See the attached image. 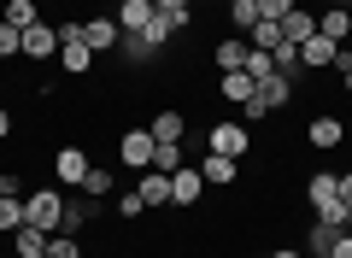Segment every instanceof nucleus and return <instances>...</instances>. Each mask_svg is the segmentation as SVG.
Segmentation results:
<instances>
[{
  "mask_svg": "<svg viewBox=\"0 0 352 258\" xmlns=\"http://www.w3.org/2000/svg\"><path fill=\"white\" fill-rule=\"evenodd\" d=\"M59 217H65V200H59V188H36V194H24V223H36V229L59 235Z\"/></svg>",
  "mask_w": 352,
  "mask_h": 258,
  "instance_id": "nucleus-1",
  "label": "nucleus"
},
{
  "mask_svg": "<svg viewBox=\"0 0 352 258\" xmlns=\"http://www.w3.org/2000/svg\"><path fill=\"white\" fill-rule=\"evenodd\" d=\"M59 65H65L71 76H82L88 65H94V47L82 41V24H65V30H59Z\"/></svg>",
  "mask_w": 352,
  "mask_h": 258,
  "instance_id": "nucleus-2",
  "label": "nucleus"
},
{
  "mask_svg": "<svg viewBox=\"0 0 352 258\" xmlns=\"http://www.w3.org/2000/svg\"><path fill=\"white\" fill-rule=\"evenodd\" d=\"M118 153H124L129 171H153V153H159V141H153V129H129V136L118 141Z\"/></svg>",
  "mask_w": 352,
  "mask_h": 258,
  "instance_id": "nucleus-3",
  "label": "nucleus"
},
{
  "mask_svg": "<svg viewBox=\"0 0 352 258\" xmlns=\"http://www.w3.org/2000/svg\"><path fill=\"white\" fill-rule=\"evenodd\" d=\"M82 41H88L94 53H118L124 30H118V18H88V24H82Z\"/></svg>",
  "mask_w": 352,
  "mask_h": 258,
  "instance_id": "nucleus-4",
  "label": "nucleus"
},
{
  "mask_svg": "<svg viewBox=\"0 0 352 258\" xmlns=\"http://www.w3.org/2000/svg\"><path fill=\"white\" fill-rule=\"evenodd\" d=\"M53 53H59V30L36 18V24L24 30V59H53Z\"/></svg>",
  "mask_w": 352,
  "mask_h": 258,
  "instance_id": "nucleus-5",
  "label": "nucleus"
},
{
  "mask_svg": "<svg viewBox=\"0 0 352 258\" xmlns=\"http://www.w3.org/2000/svg\"><path fill=\"white\" fill-rule=\"evenodd\" d=\"M212 153H223V159H241V153H247V129L223 118V123L212 129Z\"/></svg>",
  "mask_w": 352,
  "mask_h": 258,
  "instance_id": "nucleus-6",
  "label": "nucleus"
},
{
  "mask_svg": "<svg viewBox=\"0 0 352 258\" xmlns=\"http://www.w3.org/2000/svg\"><path fill=\"white\" fill-rule=\"evenodd\" d=\"M200 188H206L200 171H182V164H176V171H170V206H194V200H200Z\"/></svg>",
  "mask_w": 352,
  "mask_h": 258,
  "instance_id": "nucleus-7",
  "label": "nucleus"
},
{
  "mask_svg": "<svg viewBox=\"0 0 352 258\" xmlns=\"http://www.w3.org/2000/svg\"><path fill=\"white\" fill-rule=\"evenodd\" d=\"M135 194H141V206H170V176L164 171H141Z\"/></svg>",
  "mask_w": 352,
  "mask_h": 258,
  "instance_id": "nucleus-8",
  "label": "nucleus"
},
{
  "mask_svg": "<svg viewBox=\"0 0 352 258\" xmlns=\"http://www.w3.org/2000/svg\"><path fill=\"white\" fill-rule=\"evenodd\" d=\"M335 41H329V36H311V41H300V65H305V71H323V65H335Z\"/></svg>",
  "mask_w": 352,
  "mask_h": 258,
  "instance_id": "nucleus-9",
  "label": "nucleus"
},
{
  "mask_svg": "<svg viewBox=\"0 0 352 258\" xmlns=\"http://www.w3.org/2000/svg\"><path fill=\"white\" fill-rule=\"evenodd\" d=\"M305 194H311V206H317V211H323V206H340V171H317Z\"/></svg>",
  "mask_w": 352,
  "mask_h": 258,
  "instance_id": "nucleus-10",
  "label": "nucleus"
},
{
  "mask_svg": "<svg viewBox=\"0 0 352 258\" xmlns=\"http://www.w3.org/2000/svg\"><path fill=\"white\" fill-rule=\"evenodd\" d=\"M305 136H311V147H340V141H346V123L340 118H311Z\"/></svg>",
  "mask_w": 352,
  "mask_h": 258,
  "instance_id": "nucleus-11",
  "label": "nucleus"
},
{
  "mask_svg": "<svg viewBox=\"0 0 352 258\" xmlns=\"http://www.w3.org/2000/svg\"><path fill=\"white\" fill-rule=\"evenodd\" d=\"M317 36H329L335 47H346V36H352V12H346V6H329L323 24H317Z\"/></svg>",
  "mask_w": 352,
  "mask_h": 258,
  "instance_id": "nucleus-12",
  "label": "nucleus"
},
{
  "mask_svg": "<svg viewBox=\"0 0 352 258\" xmlns=\"http://www.w3.org/2000/svg\"><path fill=\"white\" fill-rule=\"evenodd\" d=\"M94 211H100V206H94V194H88V200H65L59 235H76V229H82V223H94Z\"/></svg>",
  "mask_w": 352,
  "mask_h": 258,
  "instance_id": "nucleus-13",
  "label": "nucleus"
},
{
  "mask_svg": "<svg viewBox=\"0 0 352 258\" xmlns=\"http://www.w3.org/2000/svg\"><path fill=\"white\" fill-rule=\"evenodd\" d=\"M12 246H18V258H47V229L24 223V229H12Z\"/></svg>",
  "mask_w": 352,
  "mask_h": 258,
  "instance_id": "nucleus-14",
  "label": "nucleus"
},
{
  "mask_svg": "<svg viewBox=\"0 0 352 258\" xmlns=\"http://www.w3.org/2000/svg\"><path fill=\"white\" fill-rule=\"evenodd\" d=\"M147 129H153V141H159V147H176V141H182V129H188V123H182V111H159V118H153Z\"/></svg>",
  "mask_w": 352,
  "mask_h": 258,
  "instance_id": "nucleus-15",
  "label": "nucleus"
},
{
  "mask_svg": "<svg viewBox=\"0 0 352 258\" xmlns=\"http://www.w3.org/2000/svg\"><path fill=\"white\" fill-rule=\"evenodd\" d=\"M317 36V18L305 12V6H294L288 18H282V41H311Z\"/></svg>",
  "mask_w": 352,
  "mask_h": 258,
  "instance_id": "nucleus-16",
  "label": "nucleus"
},
{
  "mask_svg": "<svg viewBox=\"0 0 352 258\" xmlns=\"http://www.w3.org/2000/svg\"><path fill=\"white\" fill-rule=\"evenodd\" d=\"M53 171H59V182H71V188H82V176H88V159L76 147H65L59 159H53Z\"/></svg>",
  "mask_w": 352,
  "mask_h": 258,
  "instance_id": "nucleus-17",
  "label": "nucleus"
},
{
  "mask_svg": "<svg viewBox=\"0 0 352 258\" xmlns=\"http://www.w3.org/2000/svg\"><path fill=\"white\" fill-rule=\"evenodd\" d=\"M235 164H241V159H223V153H206L200 176H206V182H217V188H229V182H235Z\"/></svg>",
  "mask_w": 352,
  "mask_h": 258,
  "instance_id": "nucleus-18",
  "label": "nucleus"
},
{
  "mask_svg": "<svg viewBox=\"0 0 352 258\" xmlns=\"http://www.w3.org/2000/svg\"><path fill=\"white\" fill-rule=\"evenodd\" d=\"M252 94H258V83H252L247 71H223V100H235V106H247Z\"/></svg>",
  "mask_w": 352,
  "mask_h": 258,
  "instance_id": "nucleus-19",
  "label": "nucleus"
},
{
  "mask_svg": "<svg viewBox=\"0 0 352 258\" xmlns=\"http://www.w3.org/2000/svg\"><path fill=\"white\" fill-rule=\"evenodd\" d=\"M182 24H188V18H170V12H153V24L141 30V36H147L153 47H164V41H170V36H176V30H182Z\"/></svg>",
  "mask_w": 352,
  "mask_h": 258,
  "instance_id": "nucleus-20",
  "label": "nucleus"
},
{
  "mask_svg": "<svg viewBox=\"0 0 352 258\" xmlns=\"http://www.w3.org/2000/svg\"><path fill=\"white\" fill-rule=\"evenodd\" d=\"M288 94H294V76H270V83H258V100H264L270 111L288 106Z\"/></svg>",
  "mask_w": 352,
  "mask_h": 258,
  "instance_id": "nucleus-21",
  "label": "nucleus"
},
{
  "mask_svg": "<svg viewBox=\"0 0 352 258\" xmlns=\"http://www.w3.org/2000/svg\"><path fill=\"white\" fill-rule=\"evenodd\" d=\"M241 71H247L252 83H270V76H282V71H276V59H270V53H264V47H252V53H247V65H241Z\"/></svg>",
  "mask_w": 352,
  "mask_h": 258,
  "instance_id": "nucleus-22",
  "label": "nucleus"
},
{
  "mask_svg": "<svg viewBox=\"0 0 352 258\" xmlns=\"http://www.w3.org/2000/svg\"><path fill=\"white\" fill-rule=\"evenodd\" d=\"M340 235H346V229H335V223H311V252H317V258H329Z\"/></svg>",
  "mask_w": 352,
  "mask_h": 258,
  "instance_id": "nucleus-23",
  "label": "nucleus"
},
{
  "mask_svg": "<svg viewBox=\"0 0 352 258\" xmlns=\"http://www.w3.org/2000/svg\"><path fill=\"white\" fill-rule=\"evenodd\" d=\"M118 53H124L129 65H147V59H153V53H159V47H153L147 36H124V41H118Z\"/></svg>",
  "mask_w": 352,
  "mask_h": 258,
  "instance_id": "nucleus-24",
  "label": "nucleus"
},
{
  "mask_svg": "<svg viewBox=\"0 0 352 258\" xmlns=\"http://www.w3.org/2000/svg\"><path fill=\"white\" fill-rule=\"evenodd\" d=\"M247 36H252V47H264V53H270V47L282 41V24H276V18H258V24H252Z\"/></svg>",
  "mask_w": 352,
  "mask_h": 258,
  "instance_id": "nucleus-25",
  "label": "nucleus"
},
{
  "mask_svg": "<svg viewBox=\"0 0 352 258\" xmlns=\"http://www.w3.org/2000/svg\"><path fill=\"white\" fill-rule=\"evenodd\" d=\"M247 41H223V47H217V71H241V65H247Z\"/></svg>",
  "mask_w": 352,
  "mask_h": 258,
  "instance_id": "nucleus-26",
  "label": "nucleus"
},
{
  "mask_svg": "<svg viewBox=\"0 0 352 258\" xmlns=\"http://www.w3.org/2000/svg\"><path fill=\"white\" fill-rule=\"evenodd\" d=\"M6 24L30 30V24H36V0H6Z\"/></svg>",
  "mask_w": 352,
  "mask_h": 258,
  "instance_id": "nucleus-27",
  "label": "nucleus"
},
{
  "mask_svg": "<svg viewBox=\"0 0 352 258\" xmlns=\"http://www.w3.org/2000/svg\"><path fill=\"white\" fill-rule=\"evenodd\" d=\"M270 59H276L282 76H294V65H300V41H276V47H270Z\"/></svg>",
  "mask_w": 352,
  "mask_h": 258,
  "instance_id": "nucleus-28",
  "label": "nucleus"
},
{
  "mask_svg": "<svg viewBox=\"0 0 352 258\" xmlns=\"http://www.w3.org/2000/svg\"><path fill=\"white\" fill-rule=\"evenodd\" d=\"M18 53H24V30H12L0 18V59H18Z\"/></svg>",
  "mask_w": 352,
  "mask_h": 258,
  "instance_id": "nucleus-29",
  "label": "nucleus"
},
{
  "mask_svg": "<svg viewBox=\"0 0 352 258\" xmlns=\"http://www.w3.org/2000/svg\"><path fill=\"white\" fill-rule=\"evenodd\" d=\"M82 194H112V171H100V164H88V176H82Z\"/></svg>",
  "mask_w": 352,
  "mask_h": 258,
  "instance_id": "nucleus-30",
  "label": "nucleus"
},
{
  "mask_svg": "<svg viewBox=\"0 0 352 258\" xmlns=\"http://www.w3.org/2000/svg\"><path fill=\"white\" fill-rule=\"evenodd\" d=\"M229 18H235V30H252L258 24V0H229Z\"/></svg>",
  "mask_w": 352,
  "mask_h": 258,
  "instance_id": "nucleus-31",
  "label": "nucleus"
},
{
  "mask_svg": "<svg viewBox=\"0 0 352 258\" xmlns=\"http://www.w3.org/2000/svg\"><path fill=\"white\" fill-rule=\"evenodd\" d=\"M47 258H82L76 235H47Z\"/></svg>",
  "mask_w": 352,
  "mask_h": 258,
  "instance_id": "nucleus-32",
  "label": "nucleus"
},
{
  "mask_svg": "<svg viewBox=\"0 0 352 258\" xmlns=\"http://www.w3.org/2000/svg\"><path fill=\"white\" fill-rule=\"evenodd\" d=\"M0 229H24V200H6V194H0Z\"/></svg>",
  "mask_w": 352,
  "mask_h": 258,
  "instance_id": "nucleus-33",
  "label": "nucleus"
},
{
  "mask_svg": "<svg viewBox=\"0 0 352 258\" xmlns=\"http://www.w3.org/2000/svg\"><path fill=\"white\" fill-rule=\"evenodd\" d=\"M176 164H182V141H176V147H159V153H153V171H164V176H170Z\"/></svg>",
  "mask_w": 352,
  "mask_h": 258,
  "instance_id": "nucleus-34",
  "label": "nucleus"
},
{
  "mask_svg": "<svg viewBox=\"0 0 352 258\" xmlns=\"http://www.w3.org/2000/svg\"><path fill=\"white\" fill-rule=\"evenodd\" d=\"M288 12H294V0H258V18H276V24H282Z\"/></svg>",
  "mask_w": 352,
  "mask_h": 258,
  "instance_id": "nucleus-35",
  "label": "nucleus"
},
{
  "mask_svg": "<svg viewBox=\"0 0 352 258\" xmlns=\"http://www.w3.org/2000/svg\"><path fill=\"white\" fill-rule=\"evenodd\" d=\"M118 211H124V217H141V211H147V206H141V194H135V188H129V194L118 200Z\"/></svg>",
  "mask_w": 352,
  "mask_h": 258,
  "instance_id": "nucleus-36",
  "label": "nucleus"
},
{
  "mask_svg": "<svg viewBox=\"0 0 352 258\" xmlns=\"http://www.w3.org/2000/svg\"><path fill=\"white\" fill-rule=\"evenodd\" d=\"M153 12H170V18H188V0H153Z\"/></svg>",
  "mask_w": 352,
  "mask_h": 258,
  "instance_id": "nucleus-37",
  "label": "nucleus"
},
{
  "mask_svg": "<svg viewBox=\"0 0 352 258\" xmlns=\"http://www.w3.org/2000/svg\"><path fill=\"white\" fill-rule=\"evenodd\" d=\"M340 206L352 211V171H340Z\"/></svg>",
  "mask_w": 352,
  "mask_h": 258,
  "instance_id": "nucleus-38",
  "label": "nucleus"
},
{
  "mask_svg": "<svg viewBox=\"0 0 352 258\" xmlns=\"http://www.w3.org/2000/svg\"><path fill=\"white\" fill-rule=\"evenodd\" d=\"M18 188H24L18 176H0V194H6V200H18Z\"/></svg>",
  "mask_w": 352,
  "mask_h": 258,
  "instance_id": "nucleus-39",
  "label": "nucleus"
},
{
  "mask_svg": "<svg viewBox=\"0 0 352 258\" xmlns=\"http://www.w3.org/2000/svg\"><path fill=\"white\" fill-rule=\"evenodd\" d=\"M329 258H352V235H340V241H335V252H329Z\"/></svg>",
  "mask_w": 352,
  "mask_h": 258,
  "instance_id": "nucleus-40",
  "label": "nucleus"
},
{
  "mask_svg": "<svg viewBox=\"0 0 352 258\" xmlns=\"http://www.w3.org/2000/svg\"><path fill=\"white\" fill-rule=\"evenodd\" d=\"M6 136H12V118H6V106H0V141H6Z\"/></svg>",
  "mask_w": 352,
  "mask_h": 258,
  "instance_id": "nucleus-41",
  "label": "nucleus"
},
{
  "mask_svg": "<svg viewBox=\"0 0 352 258\" xmlns=\"http://www.w3.org/2000/svg\"><path fill=\"white\" fill-rule=\"evenodd\" d=\"M270 258H300V252H294V246H282V252H270Z\"/></svg>",
  "mask_w": 352,
  "mask_h": 258,
  "instance_id": "nucleus-42",
  "label": "nucleus"
},
{
  "mask_svg": "<svg viewBox=\"0 0 352 258\" xmlns=\"http://www.w3.org/2000/svg\"><path fill=\"white\" fill-rule=\"evenodd\" d=\"M340 76H346V94H352V65H346V71H340Z\"/></svg>",
  "mask_w": 352,
  "mask_h": 258,
  "instance_id": "nucleus-43",
  "label": "nucleus"
},
{
  "mask_svg": "<svg viewBox=\"0 0 352 258\" xmlns=\"http://www.w3.org/2000/svg\"><path fill=\"white\" fill-rule=\"evenodd\" d=\"M335 6H346V12H352V0H335Z\"/></svg>",
  "mask_w": 352,
  "mask_h": 258,
  "instance_id": "nucleus-44",
  "label": "nucleus"
}]
</instances>
